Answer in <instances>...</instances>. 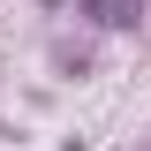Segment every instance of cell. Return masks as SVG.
<instances>
[{
    "label": "cell",
    "instance_id": "obj_1",
    "mask_svg": "<svg viewBox=\"0 0 151 151\" xmlns=\"http://www.w3.org/2000/svg\"><path fill=\"white\" fill-rule=\"evenodd\" d=\"M91 8H98V23H113V30H129V23L144 15V8H136V0H91Z\"/></svg>",
    "mask_w": 151,
    "mask_h": 151
}]
</instances>
